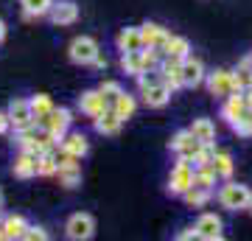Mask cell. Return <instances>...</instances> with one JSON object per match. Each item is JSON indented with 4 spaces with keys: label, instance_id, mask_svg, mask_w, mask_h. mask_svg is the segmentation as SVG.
Wrapping results in <instances>:
<instances>
[{
    "label": "cell",
    "instance_id": "cell-1",
    "mask_svg": "<svg viewBox=\"0 0 252 241\" xmlns=\"http://www.w3.org/2000/svg\"><path fill=\"white\" fill-rule=\"evenodd\" d=\"M137 90H140V99L149 109H162L168 101H171V87L160 79V73H143L137 76Z\"/></svg>",
    "mask_w": 252,
    "mask_h": 241
},
{
    "label": "cell",
    "instance_id": "cell-2",
    "mask_svg": "<svg viewBox=\"0 0 252 241\" xmlns=\"http://www.w3.org/2000/svg\"><path fill=\"white\" fill-rule=\"evenodd\" d=\"M219 205L227 207V210H250L252 207V188L244 185V182H235V179H224V185L219 188Z\"/></svg>",
    "mask_w": 252,
    "mask_h": 241
},
{
    "label": "cell",
    "instance_id": "cell-3",
    "mask_svg": "<svg viewBox=\"0 0 252 241\" xmlns=\"http://www.w3.org/2000/svg\"><path fill=\"white\" fill-rule=\"evenodd\" d=\"M98 54H101L98 42H95L93 36H87V34L73 36L70 45H67V59H70L73 65H79V68H90Z\"/></svg>",
    "mask_w": 252,
    "mask_h": 241
},
{
    "label": "cell",
    "instance_id": "cell-4",
    "mask_svg": "<svg viewBox=\"0 0 252 241\" xmlns=\"http://www.w3.org/2000/svg\"><path fill=\"white\" fill-rule=\"evenodd\" d=\"M193 171H196L193 160H188V157H177V163L171 166V174H168V194L182 197L188 188H193Z\"/></svg>",
    "mask_w": 252,
    "mask_h": 241
},
{
    "label": "cell",
    "instance_id": "cell-5",
    "mask_svg": "<svg viewBox=\"0 0 252 241\" xmlns=\"http://www.w3.org/2000/svg\"><path fill=\"white\" fill-rule=\"evenodd\" d=\"M64 236L70 241H90L95 236V219H93V213H84V210L70 213L67 222H64Z\"/></svg>",
    "mask_w": 252,
    "mask_h": 241
},
{
    "label": "cell",
    "instance_id": "cell-6",
    "mask_svg": "<svg viewBox=\"0 0 252 241\" xmlns=\"http://www.w3.org/2000/svg\"><path fill=\"white\" fill-rule=\"evenodd\" d=\"M59 154V166H56V179L59 185L67 188V191H76L81 185V166H79V157H70V154Z\"/></svg>",
    "mask_w": 252,
    "mask_h": 241
},
{
    "label": "cell",
    "instance_id": "cell-7",
    "mask_svg": "<svg viewBox=\"0 0 252 241\" xmlns=\"http://www.w3.org/2000/svg\"><path fill=\"white\" fill-rule=\"evenodd\" d=\"M205 84H207V90H210V96H216V99H227V96L238 93V84H235V79H233V70H227V68H219V70L207 73Z\"/></svg>",
    "mask_w": 252,
    "mask_h": 241
},
{
    "label": "cell",
    "instance_id": "cell-8",
    "mask_svg": "<svg viewBox=\"0 0 252 241\" xmlns=\"http://www.w3.org/2000/svg\"><path fill=\"white\" fill-rule=\"evenodd\" d=\"M70 126H73V112H70V109H67V107H54V112L48 115V121L42 124V129H45V132L59 143L64 135L70 132Z\"/></svg>",
    "mask_w": 252,
    "mask_h": 241
},
{
    "label": "cell",
    "instance_id": "cell-9",
    "mask_svg": "<svg viewBox=\"0 0 252 241\" xmlns=\"http://www.w3.org/2000/svg\"><path fill=\"white\" fill-rule=\"evenodd\" d=\"M79 3L76 0H54V6L48 11V20L54 23L56 28H64V26H73L79 23Z\"/></svg>",
    "mask_w": 252,
    "mask_h": 241
},
{
    "label": "cell",
    "instance_id": "cell-10",
    "mask_svg": "<svg viewBox=\"0 0 252 241\" xmlns=\"http://www.w3.org/2000/svg\"><path fill=\"white\" fill-rule=\"evenodd\" d=\"M9 121H11V129H26V126H34V112H31V101L17 96V99L9 101Z\"/></svg>",
    "mask_w": 252,
    "mask_h": 241
},
{
    "label": "cell",
    "instance_id": "cell-11",
    "mask_svg": "<svg viewBox=\"0 0 252 241\" xmlns=\"http://www.w3.org/2000/svg\"><path fill=\"white\" fill-rule=\"evenodd\" d=\"M76 107H79V112L81 115H87L93 121V118H98L104 109L109 107V101L101 96V90L95 87V90H84L79 96V101H76Z\"/></svg>",
    "mask_w": 252,
    "mask_h": 241
},
{
    "label": "cell",
    "instance_id": "cell-12",
    "mask_svg": "<svg viewBox=\"0 0 252 241\" xmlns=\"http://www.w3.org/2000/svg\"><path fill=\"white\" fill-rule=\"evenodd\" d=\"M168 149H171L177 157H188V160H193L196 152L202 149V143L190 135V129H180V132H174V138L168 140Z\"/></svg>",
    "mask_w": 252,
    "mask_h": 241
},
{
    "label": "cell",
    "instance_id": "cell-13",
    "mask_svg": "<svg viewBox=\"0 0 252 241\" xmlns=\"http://www.w3.org/2000/svg\"><path fill=\"white\" fill-rule=\"evenodd\" d=\"M56 152L70 154V157H79V160H81L84 154L90 152V140H87V135H84V132H76V129H70V132L64 135L62 140H59Z\"/></svg>",
    "mask_w": 252,
    "mask_h": 241
},
{
    "label": "cell",
    "instance_id": "cell-14",
    "mask_svg": "<svg viewBox=\"0 0 252 241\" xmlns=\"http://www.w3.org/2000/svg\"><path fill=\"white\" fill-rule=\"evenodd\" d=\"M205 65H202V59H196V56H185L182 59V81H185V87L188 90H196L199 84H205Z\"/></svg>",
    "mask_w": 252,
    "mask_h": 241
},
{
    "label": "cell",
    "instance_id": "cell-15",
    "mask_svg": "<svg viewBox=\"0 0 252 241\" xmlns=\"http://www.w3.org/2000/svg\"><path fill=\"white\" fill-rule=\"evenodd\" d=\"M28 227V219L20 213H6L0 219V241H14L23 239V233Z\"/></svg>",
    "mask_w": 252,
    "mask_h": 241
},
{
    "label": "cell",
    "instance_id": "cell-16",
    "mask_svg": "<svg viewBox=\"0 0 252 241\" xmlns=\"http://www.w3.org/2000/svg\"><path fill=\"white\" fill-rule=\"evenodd\" d=\"M140 34H143V48H157V51H162L165 42H168V36H171V31L165 26H160V23H143L140 26Z\"/></svg>",
    "mask_w": 252,
    "mask_h": 241
},
{
    "label": "cell",
    "instance_id": "cell-17",
    "mask_svg": "<svg viewBox=\"0 0 252 241\" xmlns=\"http://www.w3.org/2000/svg\"><path fill=\"white\" fill-rule=\"evenodd\" d=\"M157 73H160V79L171 87V93L185 87V81H182V62H177V59H165V56H162Z\"/></svg>",
    "mask_w": 252,
    "mask_h": 241
},
{
    "label": "cell",
    "instance_id": "cell-18",
    "mask_svg": "<svg viewBox=\"0 0 252 241\" xmlns=\"http://www.w3.org/2000/svg\"><path fill=\"white\" fill-rule=\"evenodd\" d=\"M196 239H205V241H216V239H221V219H219L216 213H202L196 219Z\"/></svg>",
    "mask_w": 252,
    "mask_h": 241
},
{
    "label": "cell",
    "instance_id": "cell-19",
    "mask_svg": "<svg viewBox=\"0 0 252 241\" xmlns=\"http://www.w3.org/2000/svg\"><path fill=\"white\" fill-rule=\"evenodd\" d=\"M115 45L121 54H129V51H140L143 48V34H140V26H126L118 31Z\"/></svg>",
    "mask_w": 252,
    "mask_h": 241
},
{
    "label": "cell",
    "instance_id": "cell-20",
    "mask_svg": "<svg viewBox=\"0 0 252 241\" xmlns=\"http://www.w3.org/2000/svg\"><path fill=\"white\" fill-rule=\"evenodd\" d=\"M11 174L17 179H34L36 177V154L31 152H20L14 154V160H11Z\"/></svg>",
    "mask_w": 252,
    "mask_h": 241
},
{
    "label": "cell",
    "instance_id": "cell-21",
    "mask_svg": "<svg viewBox=\"0 0 252 241\" xmlns=\"http://www.w3.org/2000/svg\"><path fill=\"white\" fill-rule=\"evenodd\" d=\"M93 126H95V132L104 135V138H115V135L121 132L124 121H121V118H118L115 112H112V107H107L98 118H93Z\"/></svg>",
    "mask_w": 252,
    "mask_h": 241
},
{
    "label": "cell",
    "instance_id": "cell-22",
    "mask_svg": "<svg viewBox=\"0 0 252 241\" xmlns=\"http://www.w3.org/2000/svg\"><path fill=\"white\" fill-rule=\"evenodd\" d=\"M121 70H124L126 76H132V79L143 76V73H152L149 68H146L143 48H140V51H129V54H121Z\"/></svg>",
    "mask_w": 252,
    "mask_h": 241
},
{
    "label": "cell",
    "instance_id": "cell-23",
    "mask_svg": "<svg viewBox=\"0 0 252 241\" xmlns=\"http://www.w3.org/2000/svg\"><path fill=\"white\" fill-rule=\"evenodd\" d=\"M247 112V101H244V93H233V96H227L224 104H221V118H224L227 124H235L238 118Z\"/></svg>",
    "mask_w": 252,
    "mask_h": 241
},
{
    "label": "cell",
    "instance_id": "cell-24",
    "mask_svg": "<svg viewBox=\"0 0 252 241\" xmlns=\"http://www.w3.org/2000/svg\"><path fill=\"white\" fill-rule=\"evenodd\" d=\"M31 112H34V124L39 126V129H42V124H45L48 121V115H51V112H54V101H51V96H48V93H36V96H31Z\"/></svg>",
    "mask_w": 252,
    "mask_h": 241
},
{
    "label": "cell",
    "instance_id": "cell-25",
    "mask_svg": "<svg viewBox=\"0 0 252 241\" xmlns=\"http://www.w3.org/2000/svg\"><path fill=\"white\" fill-rule=\"evenodd\" d=\"M51 6H54V0H20V11H23V20H28V23L48 17Z\"/></svg>",
    "mask_w": 252,
    "mask_h": 241
},
{
    "label": "cell",
    "instance_id": "cell-26",
    "mask_svg": "<svg viewBox=\"0 0 252 241\" xmlns=\"http://www.w3.org/2000/svg\"><path fill=\"white\" fill-rule=\"evenodd\" d=\"M162 56H165V59H177V62H182L185 56H190L188 36L171 34V36H168V42H165V48H162Z\"/></svg>",
    "mask_w": 252,
    "mask_h": 241
},
{
    "label": "cell",
    "instance_id": "cell-27",
    "mask_svg": "<svg viewBox=\"0 0 252 241\" xmlns=\"http://www.w3.org/2000/svg\"><path fill=\"white\" fill-rule=\"evenodd\" d=\"M109 107H112V112H115V115L126 124V121H129V118L137 112V99L132 96V93H126V90H124V93H121V96H118L112 104H109Z\"/></svg>",
    "mask_w": 252,
    "mask_h": 241
},
{
    "label": "cell",
    "instance_id": "cell-28",
    "mask_svg": "<svg viewBox=\"0 0 252 241\" xmlns=\"http://www.w3.org/2000/svg\"><path fill=\"white\" fill-rule=\"evenodd\" d=\"M188 129L199 143H216V124H213L210 118H196Z\"/></svg>",
    "mask_w": 252,
    "mask_h": 241
},
{
    "label": "cell",
    "instance_id": "cell-29",
    "mask_svg": "<svg viewBox=\"0 0 252 241\" xmlns=\"http://www.w3.org/2000/svg\"><path fill=\"white\" fill-rule=\"evenodd\" d=\"M56 166H59V154L56 152L36 154V177H56Z\"/></svg>",
    "mask_w": 252,
    "mask_h": 241
},
{
    "label": "cell",
    "instance_id": "cell-30",
    "mask_svg": "<svg viewBox=\"0 0 252 241\" xmlns=\"http://www.w3.org/2000/svg\"><path fill=\"white\" fill-rule=\"evenodd\" d=\"M216 182H219V174L213 171V166H199V169L193 171V185L196 188L216 191Z\"/></svg>",
    "mask_w": 252,
    "mask_h": 241
},
{
    "label": "cell",
    "instance_id": "cell-31",
    "mask_svg": "<svg viewBox=\"0 0 252 241\" xmlns=\"http://www.w3.org/2000/svg\"><path fill=\"white\" fill-rule=\"evenodd\" d=\"M213 171L219 174V179H230L233 177V157L227 152H221V149H216V154H213Z\"/></svg>",
    "mask_w": 252,
    "mask_h": 241
},
{
    "label": "cell",
    "instance_id": "cell-32",
    "mask_svg": "<svg viewBox=\"0 0 252 241\" xmlns=\"http://www.w3.org/2000/svg\"><path fill=\"white\" fill-rule=\"evenodd\" d=\"M210 197H213V191H205V188H188L185 194H182V199H185V205L188 207H205L207 202H210Z\"/></svg>",
    "mask_w": 252,
    "mask_h": 241
},
{
    "label": "cell",
    "instance_id": "cell-33",
    "mask_svg": "<svg viewBox=\"0 0 252 241\" xmlns=\"http://www.w3.org/2000/svg\"><path fill=\"white\" fill-rule=\"evenodd\" d=\"M233 79H235V84H238V90L252 87V62L250 59H241V62H238V68L233 70Z\"/></svg>",
    "mask_w": 252,
    "mask_h": 241
},
{
    "label": "cell",
    "instance_id": "cell-34",
    "mask_svg": "<svg viewBox=\"0 0 252 241\" xmlns=\"http://www.w3.org/2000/svg\"><path fill=\"white\" fill-rule=\"evenodd\" d=\"M98 90H101V96H104V99H107L109 104H112V101H115L118 96H121V93H124L121 81H115V79H104V81L98 84Z\"/></svg>",
    "mask_w": 252,
    "mask_h": 241
},
{
    "label": "cell",
    "instance_id": "cell-35",
    "mask_svg": "<svg viewBox=\"0 0 252 241\" xmlns=\"http://www.w3.org/2000/svg\"><path fill=\"white\" fill-rule=\"evenodd\" d=\"M233 126V132L235 135H241V138H252V109H247L235 124H230Z\"/></svg>",
    "mask_w": 252,
    "mask_h": 241
},
{
    "label": "cell",
    "instance_id": "cell-36",
    "mask_svg": "<svg viewBox=\"0 0 252 241\" xmlns=\"http://www.w3.org/2000/svg\"><path fill=\"white\" fill-rule=\"evenodd\" d=\"M51 236H48L45 227H39V224H28L26 233H23V241H48Z\"/></svg>",
    "mask_w": 252,
    "mask_h": 241
},
{
    "label": "cell",
    "instance_id": "cell-37",
    "mask_svg": "<svg viewBox=\"0 0 252 241\" xmlns=\"http://www.w3.org/2000/svg\"><path fill=\"white\" fill-rule=\"evenodd\" d=\"M9 129H11L9 112H6V109H0V138H3V135H9Z\"/></svg>",
    "mask_w": 252,
    "mask_h": 241
},
{
    "label": "cell",
    "instance_id": "cell-38",
    "mask_svg": "<svg viewBox=\"0 0 252 241\" xmlns=\"http://www.w3.org/2000/svg\"><path fill=\"white\" fill-rule=\"evenodd\" d=\"M196 239V227H185L182 233H177V241H190Z\"/></svg>",
    "mask_w": 252,
    "mask_h": 241
},
{
    "label": "cell",
    "instance_id": "cell-39",
    "mask_svg": "<svg viewBox=\"0 0 252 241\" xmlns=\"http://www.w3.org/2000/svg\"><path fill=\"white\" fill-rule=\"evenodd\" d=\"M90 68H95V70H104V68H107V59H104V56L98 54V56H95V62H93Z\"/></svg>",
    "mask_w": 252,
    "mask_h": 241
},
{
    "label": "cell",
    "instance_id": "cell-40",
    "mask_svg": "<svg viewBox=\"0 0 252 241\" xmlns=\"http://www.w3.org/2000/svg\"><path fill=\"white\" fill-rule=\"evenodd\" d=\"M241 93H244V101H247V109H252V87L241 90Z\"/></svg>",
    "mask_w": 252,
    "mask_h": 241
},
{
    "label": "cell",
    "instance_id": "cell-41",
    "mask_svg": "<svg viewBox=\"0 0 252 241\" xmlns=\"http://www.w3.org/2000/svg\"><path fill=\"white\" fill-rule=\"evenodd\" d=\"M6 31H9V28H6V20L0 17V42H3V39H6Z\"/></svg>",
    "mask_w": 252,
    "mask_h": 241
},
{
    "label": "cell",
    "instance_id": "cell-42",
    "mask_svg": "<svg viewBox=\"0 0 252 241\" xmlns=\"http://www.w3.org/2000/svg\"><path fill=\"white\" fill-rule=\"evenodd\" d=\"M0 207H3V188H0Z\"/></svg>",
    "mask_w": 252,
    "mask_h": 241
},
{
    "label": "cell",
    "instance_id": "cell-43",
    "mask_svg": "<svg viewBox=\"0 0 252 241\" xmlns=\"http://www.w3.org/2000/svg\"><path fill=\"white\" fill-rule=\"evenodd\" d=\"M247 59H250V62H252V54H250V56H247Z\"/></svg>",
    "mask_w": 252,
    "mask_h": 241
},
{
    "label": "cell",
    "instance_id": "cell-44",
    "mask_svg": "<svg viewBox=\"0 0 252 241\" xmlns=\"http://www.w3.org/2000/svg\"><path fill=\"white\" fill-rule=\"evenodd\" d=\"M0 219H3V213H0Z\"/></svg>",
    "mask_w": 252,
    "mask_h": 241
},
{
    "label": "cell",
    "instance_id": "cell-45",
    "mask_svg": "<svg viewBox=\"0 0 252 241\" xmlns=\"http://www.w3.org/2000/svg\"><path fill=\"white\" fill-rule=\"evenodd\" d=\"M250 210H252V207H250Z\"/></svg>",
    "mask_w": 252,
    "mask_h": 241
}]
</instances>
